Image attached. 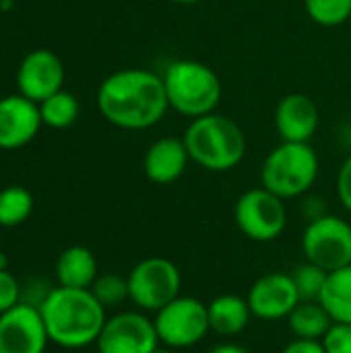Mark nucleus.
Returning <instances> with one entry per match:
<instances>
[{
  "instance_id": "nucleus-1",
  "label": "nucleus",
  "mask_w": 351,
  "mask_h": 353,
  "mask_svg": "<svg viewBox=\"0 0 351 353\" xmlns=\"http://www.w3.org/2000/svg\"><path fill=\"white\" fill-rule=\"evenodd\" d=\"M97 110L116 128L147 130L170 110L163 77L147 68H120L99 83Z\"/></svg>"
},
{
  "instance_id": "nucleus-2",
  "label": "nucleus",
  "mask_w": 351,
  "mask_h": 353,
  "mask_svg": "<svg viewBox=\"0 0 351 353\" xmlns=\"http://www.w3.org/2000/svg\"><path fill=\"white\" fill-rule=\"evenodd\" d=\"M39 312L50 343L62 350H83L97 343L108 321L106 308L91 290H74L56 285L39 304Z\"/></svg>"
},
{
  "instance_id": "nucleus-3",
  "label": "nucleus",
  "mask_w": 351,
  "mask_h": 353,
  "mask_svg": "<svg viewBox=\"0 0 351 353\" xmlns=\"http://www.w3.org/2000/svg\"><path fill=\"white\" fill-rule=\"evenodd\" d=\"M190 161L209 172H230L246 155V134L228 116L207 114L194 118L182 137Z\"/></svg>"
},
{
  "instance_id": "nucleus-4",
  "label": "nucleus",
  "mask_w": 351,
  "mask_h": 353,
  "mask_svg": "<svg viewBox=\"0 0 351 353\" xmlns=\"http://www.w3.org/2000/svg\"><path fill=\"white\" fill-rule=\"evenodd\" d=\"M170 110L190 120L213 114L221 101V79L199 60H174L163 70Z\"/></svg>"
},
{
  "instance_id": "nucleus-5",
  "label": "nucleus",
  "mask_w": 351,
  "mask_h": 353,
  "mask_svg": "<svg viewBox=\"0 0 351 353\" xmlns=\"http://www.w3.org/2000/svg\"><path fill=\"white\" fill-rule=\"evenodd\" d=\"M319 178V155L310 143H281L261 165V186L279 199L304 196Z\"/></svg>"
},
{
  "instance_id": "nucleus-6",
  "label": "nucleus",
  "mask_w": 351,
  "mask_h": 353,
  "mask_svg": "<svg viewBox=\"0 0 351 353\" xmlns=\"http://www.w3.org/2000/svg\"><path fill=\"white\" fill-rule=\"evenodd\" d=\"M130 302L143 312H157L180 296L182 275L178 267L163 256L139 261L128 273Z\"/></svg>"
},
{
  "instance_id": "nucleus-7",
  "label": "nucleus",
  "mask_w": 351,
  "mask_h": 353,
  "mask_svg": "<svg viewBox=\"0 0 351 353\" xmlns=\"http://www.w3.org/2000/svg\"><path fill=\"white\" fill-rule=\"evenodd\" d=\"M234 219L246 238L254 242H273L288 225L285 201L263 186L250 188L238 196Z\"/></svg>"
},
{
  "instance_id": "nucleus-8",
  "label": "nucleus",
  "mask_w": 351,
  "mask_h": 353,
  "mask_svg": "<svg viewBox=\"0 0 351 353\" xmlns=\"http://www.w3.org/2000/svg\"><path fill=\"white\" fill-rule=\"evenodd\" d=\"M159 343L170 350H186L197 345L209 331L207 304L192 296H178L155 312L153 319Z\"/></svg>"
},
{
  "instance_id": "nucleus-9",
  "label": "nucleus",
  "mask_w": 351,
  "mask_h": 353,
  "mask_svg": "<svg viewBox=\"0 0 351 353\" xmlns=\"http://www.w3.org/2000/svg\"><path fill=\"white\" fill-rule=\"evenodd\" d=\"M302 250L308 263L333 273L351 265V225L337 215L308 221L302 234Z\"/></svg>"
},
{
  "instance_id": "nucleus-10",
  "label": "nucleus",
  "mask_w": 351,
  "mask_h": 353,
  "mask_svg": "<svg viewBox=\"0 0 351 353\" xmlns=\"http://www.w3.org/2000/svg\"><path fill=\"white\" fill-rule=\"evenodd\" d=\"M95 347L97 353H155L159 337L149 316L126 310L106 321Z\"/></svg>"
},
{
  "instance_id": "nucleus-11",
  "label": "nucleus",
  "mask_w": 351,
  "mask_h": 353,
  "mask_svg": "<svg viewBox=\"0 0 351 353\" xmlns=\"http://www.w3.org/2000/svg\"><path fill=\"white\" fill-rule=\"evenodd\" d=\"M64 64L60 56L48 48L31 50L17 68V89L27 99L41 103L50 95L64 89Z\"/></svg>"
},
{
  "instance_id": "nucleus-12",
  "label": "nucleus",
  "mask_w": 351,
  "mask_h": 353,
  "mask_svg": "<svg viewBox=\"0 0 351 353\" xmlns=\"http://www.w3.org/2000/svg\"><path fill=\"white\" fill-rule=\"evenodd\" d=\"M50 337L37 306L17 304L0 314V353H46Z\"/></svg>"
},
{
  "instance_id": "nucleus-13",
  "label": "nucleus",
  "mask_w": 351,
  "mask_h": 353,
  "mask_svg": "<svg viewBox=\"0 0 351 353\" xmlns=\"http://www.w3.org/2000/svg\"><path fill=\"white\" fill-rule=\"evenodd\" d=\"M246 300H248L252 316L267 321V323L288 319L292 310L300 304V296H298L292 275H285L279 271L259 277L252 283Z\"/></svg>"
},
{
  "instance_id": "nucleus-14",
  "label": "nucleus",
  "mask_w": 351,
  "mask_h": 353,
  "mask_svg": "<svg viewBox=\"0 0 351 353\" xmlns=\"http://www.w3.org/2000/svg\"><path fill=\"white\" fill-rule=\"evenodd\" d=\"M39 103L21 93L0 97V149L17 151L27 147L41 130Z\"/></svg>"
},
{
  "instance_id": "nucleus-15",
  "label": "nucleus",
  "mask_w": 351,
  "mask_h": 353,
  "mask_svg": "<svg viewBox=\"0 0 351 353\" xmlns=\"http://www.w3.org/2000/svg\"><path fill=\"white\" fill-rule=\"evenodd\" d=\"M275 130L283 143H310L319 130L321 114L306 93H290L275 108Z\"/></svg>"
},
{
  "instance_id": "nucleus-16",
  "label": "nucleus",
  "mask_w": 351,
  "mask_h": 353,
  "mask_svg": "<svg viewBox=\"0 0 351 353\" xmlns=\"http://www.w3.org/2000/svg\"><path fill=\"white\" fill-rule=\"evenodd\" d=\"M190 163L188 149L178 137H161L149 145L143 157V172L153 184L166 186L182 178Z\"/></svg>"
},
{
  "instance_id": "nucleus-17",
  "label": "nucleus",
  "mask_w": 351,
  "mask_h": 353,
  "mask_svg": "<svg viewBox=\"0 0 351 353\" xmlns=\"http://www.w3.org/2000/svg\"><path fill=\"white\" fill-rule=\"evenodd\" d=\"M207 312H209V327L219 337L240 335L252 319L248 300L234 294H221L213 298L207 304Z\"/></svg>"
},
{
  "instance_id": "nucleus-18",
  "label": "nucleus",
  "mask_w": 351,
  "mask_h": 353,
  "mask_svg": "<svg viewBox=\"0 0 351 353\" xmlns=\"http://www.w3.org/2000/svg\"><path fill=\"white\" fill-rule=\"evenodd\" d=\"M97 275V259L85 246H70L56 261V279L62 288L89 290Z\"/></svg>"
},
{
  "instance_id": "nucleus-19",
  "label": "nucleus",
  "mask_w": 351,
  "mask_h": 353,
  "mask_svg": "<svg viewBox=\"0 0 351 353\" xmlns=\"http://www.w3.org/2000/svg\"><path fill=\"white\" fill-rule=\"evenodd\" d=\"M288 325L292 335L298 339L323 341L335 321L321 302H300L288 316Z\"/></svg>"
},
{
  "instance_id": "nucleus-20",
  "label": "nucleus",
  "mask_w": 351,
  "mask_h": 353,
  "mask_svg": "<svg viewBox=\"0 0 351 353\" xmlns=\"http://www.w3.org/2000/svg\"><path fill=\"white\" fill-rule=\"evenodd\" d=\"M319 302L335 323L351 325V265L329 273Z\"/></svg>"
},
{
  "instance_id": "nucleus-21",
  "label": "nucleus",
  "mask_w": 351,
  "mask_h": 353,
  "mask_svg": "<svg viewBox=\"0 0 351 353\" xmlns=\"http://www.w3.org/2000/svg\"><path fill=\"white\" fill-rule=\"evenodd\" d=\"M39 114H41L43 126L62 130L77 122V118L81 114V103L74 93L60 89L58 93L50 95L48 99H43L39 103Z\"/></svg>"
},
{
  "instance_id": "nucleus-22",
  "label": "nucleus",
  "mask_w": 351,
  "mask_h": 353,
  "mask_svg": "<svg viewBox=\"0 0 351 353\" xmlns=\"http://www.w3.org/2000/svg\"><path fill=\"white\" fill-rule=\"evenodd\" d=\"M33 213V194L25 186H6L0 190V228H17Z\"/></svg>"
},
{
  "instance_id": "nucleus-23",
  "label": "nucleus",
  "mask_w": 351,
  "mask_h": 353,
  "mask_svg": "<svg viewBox=\"0 0 351 353\" xmlns=\"http://www.w3.org/2000/svg\"><path fill=\"white\" fill-rule=\"evenodd\" d=\"M304 8L321 27H339L351 19V0H304Z\"/></svg>"
},
{
  "instance_id": "nucleus-24",
  "label": "nucleus",
  "mask_w": 351,
  "mask_h": 353,
  "mask_svg": "<svg viewBox=\"0 0 351 353\" xmlns=\"http://www.w3.org/2000/svg\"><path fill=\"white\" fill-rule=\"evenodd\" d=\"M89 290L106 310L116 308V306L124 304L126 300H130L128 279L120 277L118 273H101V275H97V279L93 281V285Z\"/></svg>"
},
{
  "instance_id": "nucleus-25",
  "label": "nucleus",
  "mask_w": 351,
  "mask_h": 353,
  "mask_svg": "<svg viewBox=\"0 0 351 353\" xmlns=\"http://www.w3.org/2000/svg\"><path fill=\"white\" fill-rule=\"evenodd\" d=\"M327 277H329V273L325 269H321L308 261L304 265H298L292 273V279L298 290L300 302H319L321 294L325 290Z\"/></svg>"
},
{
  "instance_id": "nucleus-26",
  "label": "nucleus",
  "mask_w": 351,
  "mask_h": 353,
  "mask_svg": "<svg viewBox=\"0 0 351 353\" xmlns=\"http://www.w3.org/2000/svg\"><path fill=\"white\" fill-rule=\"evenodd\" d=\"M23 302V290L8 269H0V314Z\"/></svg>"
},
{
  "instance_id": "nucleus-27",
  "label": "nucleus",
  "mask_w": 351,
  "mask_h": 353,
  "mask_svg": "<svg viewBox=\"0 0 351 353\" xmlns=\"http://www.w3.org/2000/svg\"><path fill=\"white\" fill-rule=\"evenodd\" d=\"M327 353H351V325L335 323L323 339Z\"/></svg>"
},
{
  "instance_id": "nucleus-28",
  "label": "nucleus",
  "mask_w": 351,
  "mask_h": 353,
  "mask_svg": "<svg viewBox=\"0 0 351 353\" xmlns=\"http://www.w3.org/2000/svg\"><path fill=\"white\" fill-rule=\"evenodd\" d=\"M337 196L343 209L351 213V153L345 157L337 174Z\"/></svg>"
},
{
  "instance_id": "nucleus-29",
  "label": "nucleus",
  "mask_w": 351,
  "mask_h": 353,
  "mask_svg": "<svg viewBox=\"0 0 351 353\" xmlns=\"http://www.w3.org/2000/svg\"><path fill=\"white\" fill-rule=\"evenodd\" d=\"M281 353H327L323 341H317V339H294L290 341L283 352Z\"/></svg>"
},
{
  "instance_id": "nucleus-30",
  "label": "nucleus",
  "mask_w": 351,
  "mask_h": 353,
  "mask_svg": "<svg viewBox=\"0 0 351 353\" xmlns=\"http://www.w3.org/2000/svg\"><path fill=\"white\" fill-rule=\"evenodd\" d=\"M302 209H304V215H306L308 221H314V219L327 215V205H325V201L321 196H308V199H304Z\"/></svg>"
},
{
  "instance_id": "nucleus-31",
  "label": "nucleus",
  "mask_w": 351,
  "mask_h": 353,
  "mask_svg": "<svg viewBox=\"0 0 351 353\" xmlns=\"http://www.w3.org/2000/svg\"><path fill=\"white\" fill-rule=\"evenodd\" d=\"M209 353H250L248 350H244L242 345H236V343H221L217 347H213Z\"/></svg>"
},
{
  "instance_id": "nucleus-32",
  "label": "nucleus",
  "mask_w": 351,
  "mask_h": 353,
  "mask_svg": "<svg viewBox=\"0 0 351 353\" xmlns=\"http://www.w3.org/2000/svg\"><path fill=\"white\" fill-rule=\"evenodd\" d=\"M174 4H184V6H192V4H201L203 0H170Z\"/></svg>"
},
{
  "instance_id": "nucleus-33",
  "label": "nucleus",
  "mask_w": 351,
  "mask_h": 353,
  "mask_svg": "<svg viewBox=\"0 0 351 353\" xmlns=\"http://www.w3.org/2000/svg\"><path fill=\"white\" fill-rule=\"evenodd\" d=\"M155 353H176L174 350H170V347H157V352Z\"/></svg>"
}]
</instances>
